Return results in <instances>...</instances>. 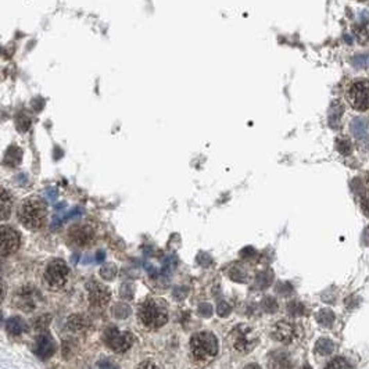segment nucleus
<instances>
[{
  "label": "nucleus",
  "mask_w": 369,
  "mask_h": 369,
  "mask_svg": "<svg viewBox=\"0 0 369 369\" xmlns=\"http://www.w3.org/2000/svg\"><path fill=\"white\" fill-rule=\"evenodd\" d=\"M137 318L146 329H159L168 321V308L161 298H147L142 303L137 310Z\"/></svg>",
  "instance_id": "obj_1"
},
{
  "label": "nucleus",
  "mask_w": 369,
  "mask_h": 369,
  "mask_svg": "<svg viewBox=\"0 0 369 369\" xmlns=\"http://www.w3.org/2000/svg\"><path fill=\"white\" fill-rule=\"evenodd\" d=\"M19 218L24 226L31 231L41 229L47 218V205L41 197H28L20 205Z\"/></svg>",
  "instance_id": "obj_2"
},
{
  "label": "nucleus",
  "mask_w": 369,
  "mask_h": 369,
  "mask_svg": "<svg viewBox=\"0 0 369 369\" xmlns=\"http://www.w3.org/2000/svg\"><path fill=\"white\" fill-rule=\"evenodd\" d=\"M258 340H260L258 332L253 326L246 324H240L236 328H233L228 338L231 348L240 354L251 353L258 344Z\"/></svg>",
  "instance_id": "obj_3"
},
{
  "label": "nucleus",
  "mask_w": 369,
  "mask_h": 369,
  "mask_svg": "<svg viewBox=\"0 0 369 369\" xmlns=\"http://www.w3.org/2000/svg\"><path fill=\"white\" fill-rule=\"evenodd\" d=\"M191 354L200 361L214 358L218 353V340L211 332L196 333L190 340Z\"/></svg>",
  "instance_id": "obj_4"
},
{
  "label": "nucleus",
  "mask_w": 369,
  "mask_h": 369,
  "mask_svg": "<svg viewBox=\"0 0 369 369\" xmlns=\"http://www.w3.org/2000/svg\"><path fill=\"white\" fill-rule=\"evenodd\" d=\"M347 100L357 111H366L369 109V81L360 79L351 83L347 89Z\"/></svg>",
  "instance_id": "obj_5"
},
{
  "label": "nucleus",
  "mask_w": 369,
  "mask_h": 369,
  "mask_svg": "<svg viewBox=\"0 0 369 369\" xmlns=\"http://www.w3.org/2000/svg\"><path fill=\"white\" fill-rule=\"evenodd\" d=\"M104 342L115 353H125L132 347L133 335L128 330H118L114 326H111L106 329Z\"/></svg>",
  "instance_id": "obj_6"
},
{
  "label": "nucleus",
  "mask_w": 369,
  "mask_h": 369,
  "mask_svg": "<svg viewBox=\"0 0 369 369\" xmlns=\"http://www.w3.org/2000/svg\"><path fill=\"white\" fill-rule=\"evenodd\" d=\"M69 268L63 260L50 261L45 271V279L47 285L53 289L63 287L68 280Z\"/></svg>",
  "instance_id": "obj_7"
},
{
  "label": "nucleus",
  "mask_w": 369,
  "mask_h": 369,
  "mask_svg": "<svg viewBox=\"0 0 369 369\" xmlns=\"http://www.w3.org/2000/svg\"><path fill=\"white\" fill-rule=\"evenodd\" d=\"M271 336L274 340L283 344L294 343L297 339L301 338V330L298 325L289 322V321H278L271 329Z\"/></svg>",
  "instance_id": "obj_8"
},
{
  "label": "nucleus",
  "mask_w": 369,
  "mask_h": 369,
  "mask_svg": "<svg viewBox=\"0 0 369 369\" xmlns=\"http://www.w3.org/2000/svg\"><path fill=\"white\" fill-rule=\"evenodd\" d=\"M96 237L95 228L89 223H77L68 231V242L75 247L91 246Z\"/></svg>",
  "instance_id": "obj_9"
},
{
  "label": "nucleus",
  "mask_w": 369,
  "mask_h": 369,
  "mask_svg": "<svg viewBox=\"0 0 369 369\" xmlns=\"http://www.w3.org/2000/svg\"><path fill=\"white\" fill-rule=\"evenodd\" d=\"M20 246V236L15 229L3 225L0 226V257L14 254Z\"/></svg>",
  "instance_id": "obj_10"
},
{
  "label": "nucleus",
  "mask_w": 369,
  "mask_h": 369,
  "mask_svg": "<svg viewBox=\"0 0 369 369\" xmlns=\"http://www.w3.org/2000/svg\"><path fill=\"white\" fill-rule=\"evenodd\" d=\"M87 296L89 301L93 307L97 308H103L109 304L110 298H111V293H110L109 287L104 286L103 283L97 282V280H91L86 285Z\"/></svg>",
  "instance_id": "obj_11"
},
{
  "label": "nucleus",
  "mask_w": 369,
  "mask_h": 369,
  "mask_svg": "<svg viewBox=\"0 0 369 369\" xmlns=\"http://www.w3.org/2000/svg\"><path fill=\"white\" fill-rule=\"evenodd\" d=\"M33 351L41 360H49L56 353V342L47 332H42L35 340Z\"/></svg>",
  "instance_id": "obj_12"
},
{
  "label": "nucleus",
  "mask_w": 369,
  "mask_h": 369,
  "mask_svg": "<svg viewBox=\"0 0 369 369\" xmlns=\"http://www.w3.org/2000/svg\"><path fill=\"white\" fill-rule=\"evenodd\" d=\"M268 365L272 369H293L292 357L286 351H274L269 354Z\"/></svg>",
  "instance_id": "obj_13"
},
{
  "label": "nucleus",
  "mask_w": 369,
  "mask_h": 369,
  "mask_svg": "<svg viewBox=\"0 0 369 369\" xmlns=\"http://www.w3.org/2000/svg\"><path fill=\"white\" fill-rule=\"evenodd\" d=\"M89 325H91V321H89V318H87L86 315L83 314L71 315L68 318V321H67V326H68V329L75 333L86 330V329L89 328Z\"/></svg>",
  "instance_id": "obj_14"
},
{
  "label": "nucleus",
  "mask_w": 369,
  "mask_h": 369,
  "mask_svg": "<svg viewBox=\"0 0 369 369\" xmlns=\"http://www.w3.org/2000/svg\"><path fill=\"white\" fill-rule=\"evenodd\" d=\"M13 208V196L9 190L0 189V221H5L11 214Z\"/></svg>",
  "instance_id": "obj_15"
},
{
  "label": "nucleus",
  "mask_w": 369,
  "mask_h": 369,
  "mask_svg": "<svg viewBox=\"0 0 369 369\" xmlns=\"http://www.w3.org/2000/svg\"><path fill=\"white\" fill-rule=\"evenodd\" d=\"M354 35H356L357 41L360 42L361 45H365L369 42V15L364 14V19L360 20L358 24L354 25Z\"/></svg>",
  "instance_id": "obj_16"
},
{
  "label": "nucleus",
  "mask_w": 369,
  "mask_h": 369,
  "mask_svg": "<svg viewBox=\"0 0 369 369\" xmlns=\"http://www.w3.org/2000/svg\"><path fill=\"white\" fill-rule=\"evenodd\" d=\"M27 322L21 317H13V318L7 319V322H6V329H7V332L11 336L23 335L27 330Z\"/></svg>",
  "instance_id": "obj_17"
},
{
  "label": "nucleus",
  "mask_w": 369,
  "mask_h": 369,
  "mask_svg": "<svg viewBox=\"0 0 369 369\" xmlns=\"http://www.w3.org/2000/svg\"><path fill=\"white\" fill-rule=\"evenodd\" d=\"M228 276L232 279L233 282H239V283H244L249 280L250 275H249V271L243 264H233L231 268L228 269Z\"/></svg>",
  "instance_id": "obj_18"
},
{
  "label": "nucleus",
  "mask_w": 369,
  "mask_h": 369,
  "mask_svg": "<svg viewBox=\"0 0 369 369\" xmlns=\"http://www.w3.org/2000/svg\"><path fill=\"white\" fill-rule=\"evenodd\" d=\"M21 157H23V151L20 150L17 146H11L6 153L5 164L9 165V167H17L21 161Z\"/></svg>",
  "instance_id": "obj_19"
},
{
  "label": "nucleus",
  "mask_w": 369,
  "mask_h": 369,
  "mask_svg": "<svg viewBox=\"0 0 369 369\" xmlns=\"http://www.w3.org/2000/svg\"><path fill=\"white\" fill-rule=\"evenodd\" d=\"M335 343L329 339H319L317 344H315V351L319 356H330L335 351Z\"/></svg>",
  "instance_id": "obj_20"
},
{
  "label": "nucleus",
  "mask_w": 369,
  "mask_h": 369,
  "mask_svg": "<svg viewBox=\"0 0 369 369\" xmlns=\"http://www.w3.org/2000/svg\"><path fill=\"white\" fill-rule=\"evenodd\" d=\"M272 280H274V272L271 269H265V271L258 272L257 278H255V285L260 289H267L272 283Z\"/></svg>",
  "instance_id": "obj_21"
},
{
  "label": "nucleus",
  "mask_w": 369,
  "mask_h": 369,
  "mask_svg": "<svg viewBox=\"0 0 369 369\" xmlns=\"http://www.w3.org/2000/svg\"><path fill=\"white\" fill-rule=\"evenodd\" d=\"M317 321H318V324H321L322 326L330 328V326L335 324V314H333L330 310L319 311L318 314H317Z\"/></svg>",
  "instance_id": "obj_22"
},
{
  "label": "nucleus",
  "mask_w": 369,
  "mask_h": 369,
  "mask_svg": "<svg viewBox=\"0 0 369 369\" xmlns=\"http://www.w3.org/2000/svg\"><path fill=\"white\" fill-rule=\"evenodd\" d=\"M118 274V268L117 265L113 264V262H109V264H104L100 269V276L104 280H113V279L117 276Z\"/></svg>",
  "instance_id": "obj_23"
},
{
  "label": "nucleus",
  "mask_w": 369,
  "mask_h": 369,
  "mask_svg": "<svg viewBox=\"0 0 369 369\" xmlns=\"http://www.w3.org/2000/svg\"><path fill=\"white\" fill-rule=\"evenodd\" d=\"M343 115V106L336 101V103H333V107L330 109V113H329V122L330 125H335V122L339 124L340 122V118H342Z\"/></svg>",
  "instance_id": "obj_24"
},
{
  "label": "nucleus",
  "mask_w": 369,
  "mask_h": 369,
  "mask_svg": "<svg viewBox=\"0 0 369 369\" xmlns=\"http://www.w3.org/2000/svg\"><path fill=\"white\" fill-rule=\"evenodd\" d=\"M261 308L267 314H275L278 311V303L274 297H265L264 300L261 301Z\"/></svg>",
  "instance_id": "obj_25"
},
{
  "label": "nucleus",
  "mask_w": 369,
  "mask_h": 369,
  "mask_svg": "<svg viewBox=\"0 0 369 369\" xmlns=\"http://www.w3.org/2000/svg\"><path fill=\"white\" fill-rule=\"evenodd\" d=\"M287 312L293 315V317H300V315H304L306 308H304L303 303H300V301H290L287 304Z\"/></svg>",
  "instance_id": "obj_26"
},
{
  "label": "nucleus",
  "mask_w": 369,
  "mask_h": 369,
  "mask_svg": "<svg viewBox=\"0 0 369 369\" xmlns=\"http://www.w3.org/2000/svg\"><path fill=\"white\" fill-rule=\"evenodd\" d=\"M113 314H114V317H117V318L124 319L129 317L131 308H129V306H127L125 303H118L117 306L113 307Z\"/></svg>",
  "instance_id": "obj_27"
},
{
  "label": "nucleus",
  "mask_w": 369,
  "mask_h": 369,
  "mask_svg": "<svg viewBox=\"0 0 369 369\" xmlns=\"http://www.w3.org/2000/svg\"><path fill=\"white\" fill-rule=\"evenodd\" d=\"M325 369H351V366L344 358L336 357V358H333V360L326 365V368Z\"/></svg>",
  "instance_id": "obj_28"
},
{
  "label": "nucleus",
  "mask_w": 369,
  "mask_h": 369,
  "mask_svg": "<svg viewBox=\"0 0 369 369\" xmlns=\"http://www.w3.org/2000/svg\"><path fill=\"white\" fill-rule=\"evenodd\" d=\"M336 149L340 154L348 155L351 153V143L348 139H338L336 140Z\"/></svg>",
  "instance_id": "obj_29"
},
{
  "label": "nucleus",
  "mask_w": 369,
  "mask_h": 369,
  "mask_svg": "<svg viewBox=\"0 0 369 369\" xmlns=\"http://www.w3.org/2000/svg\"><path fill=\"white\" fill-rule=\"evenodd\" d=\"M20 304L19 307L20 308H24V306L25 304H29V307H33V293L32 292H20Z\"/></svg>",
  "instance_id": "obj_30"
},
{
  "label": "nucleus",
  "mask_w": 369,
  "mask_h": 369,
  "mask_svg": "<svg viewBox=\"0 0 369 369\" xmlns=\"http://www.w3.org/2000/svg\"><path fill=\"white\" fill-rule=\"evenodd\" d=\"M29 127H31V121H29L27 115H19V118H17V128H19V131L25 132V131L29 129Z\"/></svg>",
  "instance_id": "obj_31"
},
{
  "label": "nucleus",
  "mask_w": 369,
  "mask_h": 369,
  "mask_svg": "<svg viewBox=\"0 0 369 369\" xmlns=\"http://www.w3.org/2000/svg\"><path fill=\"white\" fill-rule=\"evenodd\" d=\"M231 311H232V308H231V306H229V303H226V301H219L218 303V306H217V312H218L219 317H228L229 314H231Z\"/></svg>",
  "instance_id": "obj_32"
},
{
  "label": "nucleus",
  "mask_w": 369,
  "mask_h": 369,
  "mask_svg": "<svg viewBox=\"0 0 369 369\" xmlns=\"http://www.w3.org/2000/svg\"><path fill=\"white\" fill-rule=\"evenodd\" d=\"M255 257H257V250L254 247L247 246L240 251V258H243V260H254Z\"/></svg>",
  "instance_id": "obj_33"
},
{
  "label": "nucleus",
  "mask_w": 369,
  "mask_h": 369,
  "mask_svg": "<svg viewBox=\"0 0 369 369\" xmlns=\"http://www.w3.org/2000/svg\"><path fill=\"white\" fill-rule=\"evenodd\" d=\"M97 368L99 369H119L118 365L115 364L114 361L109 360V358H103L97 362Z\"/></svg>",
  "instance_id": "obj_34"
},
{
  "label": "nucleus",
  "mask_w": 369,
  "mask_h": 369,
  "mask_svg": "<svg viewBox=\"0 0 369 369\" xmlns=\"http://www.w3.org/2000/svg\"><path fill=\"white\" fill-rule=\"evenodd\" d=\"M199 312H200L203 317H205V318H208V317H211V314H213V307H211V304H208V303H203V304H200V307H199Z\"/></svg>",
  "instance_id": "obj_35"
},
{
  "label": "nucleus",
  "mask_w": 369,
  "mask_h": 369,
  "mask_svg": "<svg viewBox=\"0 0 369 369\" xmlns=\"http://www.w3.org/2000/svg\"><path fill=\"white\" fill-rule=\"evenodd\" d=\"M360 201H361V208H362V211L365 213V215H366V217H369V196L368 195L361 193Z\"/></svg>",
  "instance_id": "obj_36"
},
{
  "label": "nucleus",
  "mask_w": 369,
  "mask_h": 369,
  "mask_svg": "<svg viewBox=\"0 0 369 369\" xmlns=\"http://www.w3.org/2000/svg\"><path fill=\"white\" fill-rule=\"evenodd\" d=\"M278 290H279V293H282V294H287V293L293 292V287L290 283L283 282V283H279L278 285Z\"/></svg>",
  "instance_id": "obj_37"
},
{
  "label": "nucleus",
  "mask_w": 369,
  "mask_h": 369,
  "mask_svg": "<svg viewBox=\"0 0 369 369\" xmlns=\"http://www.w3.org/2000/svg\"><path fill=\"white\" fill-rule=\"evenodd\" d=\"M137 369H160V366L157 364H154L153 361H143L139 364Z\"/></svg>",
  "instance_id": "obj_38"
},
{
  "label": "nucleus",
  "mask_w": 369,
  "mask_h": 369,
  "mask_svg": "<svg viewBox=\"0 0 369 369\" xmlns=\"http://www.w3.org/2000/svg\"><path fill=\"white\" fill-rule=\"evenodd\" d=\"M5 297H6V286H5V283L0 280V304L3 303Z\"/></svg>",
  "instance_id": "obj_39"
},
{
  "label": "nucleus",
  "mask_w": 369,
  "mask_h": 369,
  "mask_svg": "<svg viewBox=\"0 0 369 369\" xmlns=\"http://www.w3.org/2000/svg\"><path fill=\"white\" fill-rule=\"evenodd\" d=\"M104 257H106V253L103 250H100L97 254H96V261H97V262H101V261L104 260Z\"/></svg>",
  "instance_id": "obj_40"
},
{
  "label": "nucleus",
  "mask_w": 369,
  "mask_h": 369,
  "mask_svg": "<svg viewBox=\"0 0 369 369\" xmlns=\"http://www.w3.org/2000/svg\"><path fill=\"white\" fill-rule=\"evenodd\" d=\"M244 369H261V366L257 364H249Z\"/></svg>",
  "instance_id": "obj_41"
},
{
  "label": "nucleus",
  "mask_w": 369,
  "mask_h": 369,
  "mask_svg": "<svg viewBox=\"0 0 369 369\" xmlns=\"http://www.w3.org/2000/svg\"><path fill=\"white\" fill-rule=\"evenodd\" d=\"M303 369H311V366H310V365H306V366H304Z\"/></svg>",
  "instance_id": "obj_42"
}]
</instances>
